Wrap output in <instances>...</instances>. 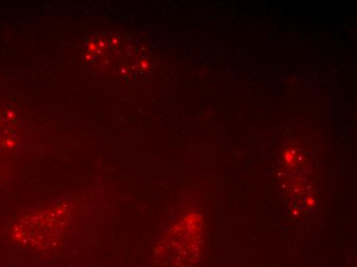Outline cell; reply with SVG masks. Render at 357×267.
Here are the masks:
<instances>
[{"label":"cell","instance_id":"1","mask_svg":"<svg viewBox=\"0 0 357 267\" xmlns=\"http://www.w3.org/2000/svg\"><path fill=\"white\" fill-rule=\"evenodd\" d=\"M77 216V208L69 201L30 211L10 227L13 242L36 252H54L62 246Z\"/></svg>","mask_w":357,"mask_h":267},{"label":"cell","instance_id":"2","mask_svg":"<svg viewBox=\"0 0 357 267\" xmlns=\"http://www.w3.org/2000/svg\"><path fill=\"white\" fill-rule=\"evenodd\" d=\"M20 147L19 125L12 110L0 108V178L13 167Z\"/></svg>","mask_w":357,"mask_h":267}]
</instances>
